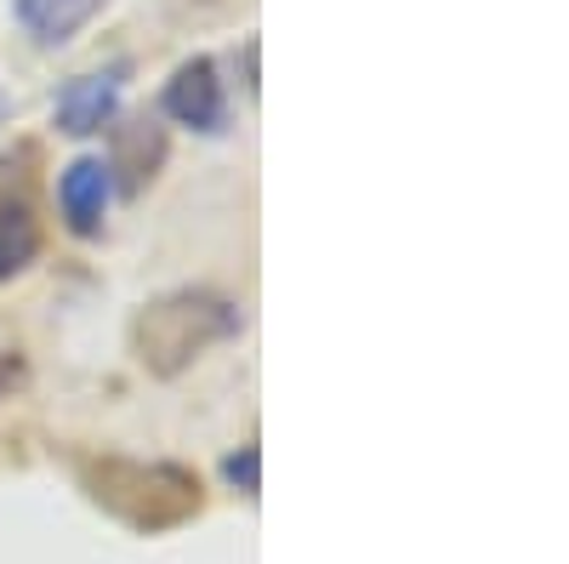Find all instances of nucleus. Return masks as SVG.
<instances>
[{"label":"nucleus","mask_w":569,"mask_h":564,"mask_svg":"<svg viewBox=\"0 0 569 564\" xmlns=\"http://www.w3.org/2000/svg\"><path fill=\"white\" fill-rule=\"evenodd\" d=\"M126 75H131V63H109V69L74 75V80L58 91V103H52L58 131H69V137H98V131H109L114 115H120Z\"/></svg>","instance_id":"4"},{"label":"nucleus","mask_w":569,"mask_h":564,"mask_svg":"<svg viewBox=\"0 0 569 564\" xmlns=\"http://www.w3.org/2000/svg\"><path fill=\"white\" fill-rule=\"evenodd\" d=\"M103 12V0H12V18L34 46H69L91 18Z\"/></svg>","instance_id":"7"},{"label":"nucleus","mask_w":569,"mask_h":564,"mask_svg":"<svg viewBox=\"0 0 569 564\" xmlns=\"http://www.w3.org/2000/svg\"><path fill=\"white\" fill-rule=\"evenodd\" d=\"M222 474H228V485L240 491V496H257V491H262V451H257V439L233 451V456L222 462Z\"/></svg>","instance_id":"9"},{"label":"nucleus","mask_w":569,"mask_h":564,"mask_svg":"<svg viewBox=\"0 0 569 564\" xmlns=\"http://www.w3.org/2000/svg\"><path fill=\"white\" fill-rule=\"evenodd\" d=\"M34 257H40V222L23 200L18 206L7 200L0 206V286H7L12 274H23Z\"/></svg>","instance_id":"8"},{"label":"nucleus","mask_w":569,"mask_h":564,"mask_svg":"<svg viewBox=\"0 0 569 564\" xmlns=\"http://www.w3.org/2000/svg\"><path fill=\"white\" fill-rule=\"evenodd\" d=\"M80 485L120 525L154 536L200 513V479L182 462H131V456H80Z\"/></svg>","instance_id":"2"},{"label":"nucleus","mask_w":569,"mask_h":564,"mask_svg":"<svg viewBox=\"0 0 569 564\" xmlns=\"http://www.w3.org/2000/svg\"><path fill=\"white\" fill-rule=\"evenodd\" d=\"M160 109L188 126V131H200V137H222L228 131V91H222V75H217V58H188L177 63V75L166 80V98Z\"/></svg>","instance_id":"3"},{"label":"nucleus","mask_w":569,"mask_h":564,"mask_svg":"<svg viewBox=\"0 0 569 564\" xmlns=\"http://www.w3.org/2000/svg\"><path fill=\"white\" fill-rule=\"evenodd\" d=\"M166 126L154 120V115H137V120H120L114 126V155L103 160L109 166V182L120 188V195H142L154 177H160V166H166Z\"/></svg>","instance_id":"6"},{"label":"nucleus","mask_w":569,"mask_h":564,"mask_svg":"<svg viewBox=\"0 0 569 564\" xmlns=\"http://www.w3.org/2000/svg\"><path fill=\"white\" fill-rule=\"evenodd\" d=\"M109 166L98 155H74L63 171H58V211L69 222V234H80V240H98L103 234V217H109Z\"/></svg>","instance_id":"5"},{"label":"nucleus","mask_w":569,"mask_h":564,"mask_svg":"<svg viewBox=\"0 0 569 564\" xmlns=\"http://www.w3.org/2000/svg\"><path fill=\"white\" fill-rule=\"evenodd\" d=\"M240 332H246V314H240L233 297H222L211 286H177V291H166V297L137 308V319H131V354H137V365L149 376L171 383V376H182L206 348L233 343Z\"/></svg>","instance_id":"1"},{"label":"nucleus","mask_w":569,"mask_h":564,"mask_svg":"<svg viewBox=\"0 0 569 564\" xmlns=\"http://www.w3.org/2000/svg\"><path fill=\"white\" fill-rule=\"evenodd\" d=\"M246 86L257 91V40H246Z\"/></svg>","instance_id":"11"},{"label":"nucleus","mask_w":569,"mask_h":564,"mask_svg":"<svg viewBox=\"0 0 569 564\" xmlns=\"http://www.w3.org/2000/svg\"><path fill=\"white\" fill-rule=\"evenodd\" d=\"M18 383H23V359L18 354H0V394L18 388Z\"/></svg>","instance_id":"10"}]
</instances>
